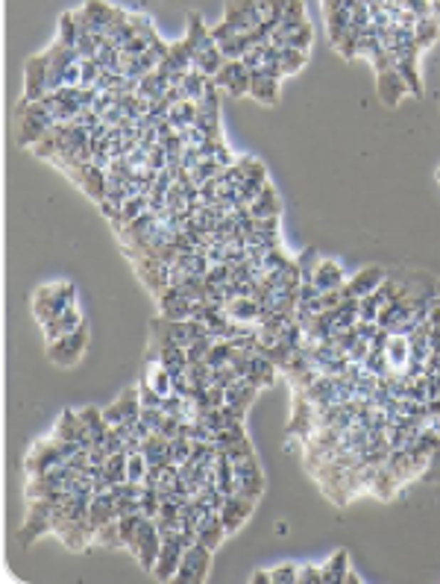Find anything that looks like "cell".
<instances>
[{"instance_id": "1", "label": "cell", "mask_w": 440, "mask_h": 584, "mask_svg": "<svg viewBox=\"0 0 440 584\" xmlns=\"http://www.w3.org/2000/svg\"><path fill=\"white\" fill-rule=\"evenodd\" d=\"M85 347H88V326L83 323L80 329L62 335L59 340H51V344H47V358H51V364H56V367H73V364L83 358Z\"/></svg>"}, {"instance_id": "2", "label": "cell", "mask_w": 440, "mask_h": 584, "mask_svg": "<svg viewBox=\"0 0 440 584\" xmlns=\"http://www.w3.org/2000/svg\"><path fill=\"white\" fill-rule=\"evenodd\" d=\"M162 543H164V541H162V531H159L156 520H153V517H144V523L138 526V534H135L130 552L138 558V564H141L144 570L153 573V567H156V561H159V552H162Z\"/></svg>"}, {"instance_id": "3", "label": "cell", "mask_w": 440, "mask_h": 584, "mask_svg": "<svg viewBox=\"0 0 440 584\" xmlns=\"http://www.w3.org/2000/svg\"><path fill=\"white\" fill-rule=\"evenodd\" d=\"M211 552H214V549L203 546L200 541H197V543H191V546L185 549V555H182V564H179L174 581H182V584H200V581L206 578V573H209Z\"/></svg>"}, {"instance_id": "4", "label": "cell", "mask_w": 440, "mask_h": 584, "mask_svg": "<svg viewBox=\"0 0 440 584\" xmlns=\"http://www.w3.org/2000/svg\"><path fill=\"white\" fill-rule=\"evenodd\" d=\"M47 77H51V59L47 53H36L27 59V71H23V100L36 103L47 94Z\"/></svg>"}, {"instance_id": "5", "label": "cell", "mask_w": 440, "mask_h": 584, "mask_svg": "<svg viewBox=\"0 0 440 584\" xmlns=\"http://www.w3.org/2000/svg\"><path fill=\"white\" fill-rule=\"evenodd\" d=\"M162 552H159V561L153 567V575L159 581H174L179 564H182V555H185V546L179 541V531H167L164 538H162Z\"/></svg>"}, {"instance_id": "6", "label": "cell", "mask_w": 440, "mask_h": 584, "mask_svg": "<svg viewBox=\"0 0 440 584\" xmlns=\"http://www.w3.org/2000/svg\"><path fill=\"white\" fill-rule=\"evenodd\" d=\"M264 491V473L258 467V458L250 455L235 464V491L232 494H241L247 499H258Z\"/></svg>"}, {"instance_id": "7", "label": "cell", "mask_w": 440, "mask_h": 584, "mask_svg": "<svg viewBox=\"0 0 440 584\" xmlns=\"http://www.w3.org/2000/svg\"><path fill=\"white\" fill-rule=\"evenodd\" d=\"M23 464H27L30 476H38V473H44V470H53V467L65 464V455H62L59 441L51 434L47 441L33 444V449H30V455H27V461H23Z\"/></svg>"}, {"instance_id": "8", "label": "cell", "mask_w": 440, "mask_h": 584, "mask_svg": "<svg viewBox=\"0 0 440 584\" xmlns=\"http://www.w3.org/2000/svg\"><path fill=\"white\" fill-rule=\"evenodd\" d=\"M51 434L56 437V441H77V444H83L85 449L94 447V437H91V432L85 429L80 411H62V417H59V423L53 426Z\"/></svg>"}, {"instance_id": "9", "label": "cell", "mask_w": 440, "mask_h": 584, "mask_svg": "<svg viewBox=\"0 0 440 584\" xmlns=\"http://www.w3.org/2000/svg\"><path fill=\"white\" fill-rule=\"evenodd\" d=\"M141 394H138V385L135 387H127L124 394H120L109 408H103V414L109 423H135L141 417Z\"/></svg>"}, {"instance_id": "10", "label": "cell", "mask_w": 440, "mask_h": 584, "mask_svg": "<svg viewBox=\"0 0 440 584\" xmlns=\"http://www.w3.org/2000/svg\"><path fill=\"white\" fill-rule=\"evenodd\" d=\"M253 508H256V499H247L241 494H226L224 508H220V520H224L226 531L235 534L243 523H247V517L253 514Z\"/></svg>"}, {"instance_id": "11", "label": "cell", "mask_w": 440, "mask_h": 584, "mask_svg": "<svg viewBox=\"0 0 440 584\" xmlns=\"http://www.w3.org/2000/svg\"><path fill=\"white\" fill-rule=\"evenodd\" d=\"M384 267H376V264H370V267H361V271L352 276V279H347V285L340 288L344 291V297H355V300H361V297H367V294H373V291L384 282Z\"/></svg>"}, {"instance_id": "12", "label": "cell", "mask_w": 440, "mask_h": 584, "mask_svg": "<svg viewBox=\"0 0 440 584\" xmlns=\"http://www.w3.org/2000/svg\"><path fill=\"white\" fill-rule=\"evenodd\" d=\"M85 320H83V311L77 308V303L68 306L65 311H59L56 318H51L47 323H41V332H44V340L51 344V340H59L62 335L73 332V329H80Z\"/></svg>"}, {"instance_id": "13", "label": "cell", "mask_w": 440, "mask_h": 584, "mask_svg": "<svg viewBox=\"0 0 440 584\" xmlns=\"http://www.w3.org/2000/svg\"><path fill=\"white\" fill-rule=\"evenodd\" d=\"M376 83H379V97H382V103L384 106H399L402 103V97L408 94V85L402 80V74L397 68H390V71H382V74H376Z\"/></svg>"}, {"instance_id": "14", "label": "cell", "mask_w": 440, "mask_h": 584, "mask_svg": "<svg viewBox=\"0 0 440 584\" xmlns=\"http://www.w3.org/2000/svg\"><path fill=\"white\" fill-rule=\"evenodd\" d=\"M250 97L253 100H258L261 106H276L279 103V94H282V80H271V77H264V71H250Z\"/></svg>"}, {"instance_id": "15", "label": "cell", "mask_w": 440, "mask_h": 584, "mask_svg": "<svg viewBox=\"0 0 440 584\" xmlns=\"http://www.w3.org/2000/svg\"><path fill=\"white\" fill-rule=\"evenodd\" d=\"M117 520V508H115V494L106 491V494H94L91 496V505H88V523L91 528H103L106 523ZM97 541V538H94Z\"/></svg>"}, {"instance_id": "16", "label": "cell", "mask_w": 440, "mask_h": 584, "mask_svg": "<svg viewBox=\"0 0 440 584\" xmlns=\"http://www.w3.org/2000/svg\"><path fill=\"white\" fill-rule=\"evenodd\" d=\"M311 282L320 288V291H337V288L347 285V273H344V267H340L335 259H320V264H317Z\"/></svg>"}, {"instance_id": "17", "label": "cell", "mask_w": 440, "mask_h": 584, "mask_svg": "<svg viewBox=\"0 0 440 584\" xmlns=\"http://www.w3.org/2000/svg\"><path fill=\"white\" fill-rule=\"evenodd\" d=\"M226 526H224V520H220V511H211V514H206L203 520H200V526H197V541L203 543V546H209V549H217L220 543H224V538H226Z\"/></svg>"}, {"instance_id": "18", "label": "cell", "mask_w": 440, "mask_h": 584, "mask_svg": "<svg viewBox=\"0 0 440 584\" xmlns=\"http://www.w3.org/2000/svg\"><path fill=\"white\" fill-rule=\"evenodd\" d=\"M384 355H387V361H390V370H394V373H405L408 361H411L408 335H394V332H390L387 344H384Z\"/></svg>"}, {"instance_id": "19", "label": "cell", "mask_w": 440, "mask_h": 584, "mask_svg": "<svg viewBox=\"0 0 440 584\" xmlns=\"http://www.w3.org/2000/svg\"><path fill=\"white\" fill-rule=\"evenodd\" d=\"M182 41L188 44V51H191V53H197L200 47H206V44H214V38H211V27L203 21L200 12H191V15H188V30H185V38H182Z\"/></svg>"}, {"instance_id": "20", "label": "cell", "mask_w": 440, "mask_h": 584, "mask_svg": "<svg viewBox=\"0 0 440 584\" xmlns=\"http://www.w3.org/2000/svg\"><path fill=\"white\" fill-rule=\"evenodd\" d=\"M250 214L256 217H273V214H282V200H279V194H276V188L267 182L264 185V191L258 194V197L250 203Z\"/></svg>"}, {"instance_id": "21", "label": "cell", "mask_w": 440, "mask_h": 584, "mask_svg": "<svg viewBox=\"0 0 440 584\" xmlns=\"http://www.w3.org/2000/svg\"><path fill=\"white\" fill-rule=\"evenodd\" d=\"M276 364L267 358V355H261V353H256L253 355V361H250V373H247V379L253 382V385H258V387H271L273 382H276Z\"/></svg>"}, {"instance_id": "22", "label": "cell", "mask_w": 440, "mask_h": 584, "mask_svg": "<svg viewBox=\"0 0 440 584\" xmlns=\"http://www.w3.org/2000/svg\"><path fill=\"white\" fill-rule=\"evenodd\" d=\"M224 53H220V47H217V41L214 44H206V47H200L197 53H194V68L200 71V74H206V77H214L220 68H224Z\"/></svg>"}, {"instance_id": "23", "label": "cell", "mask_w": 440, "mask_h": 584, "mask_svg": "<svg viewBox=\"0 0 440 584\" xmlns=\"http://www.w3.org/2000/svg\"><path fill=\"white\" fill-rule=\"evenodd\" d=\"M229 311V318L238 320V323H258V311L261 306L256 303V297H235L224 306Z\"/></svg>"}, {"instance_id": "24", "label": "cell", "mask_w": 440, "mask_h": 584, "mask_svg": "<svg viewBox=\"0 0 440 584\" xmlns=\"http://www.w3.org/2000/svg\"><path fill=\"white\" fill-rule=\"evenodd\" d=\"M350 552L347 549H337L329 561L323 564V584H344L347 573H350Z\"/></svg>"}, {"instance_id": "25", "label": "cell", "mask_w": 440, "mask_h": 584, "mask_svg": "<svg viewBox=\"0 0 440 584\" xmlns=\"http://www.w3.org/2000/svg\"><path fill=\"white\" fill-rule=\"evenodd\" d=\"M258 391H261V387L253 385L250 379H238L235 385L226 387V402H229V405H238V408H250L253 400L258 397Z\"/></svg>"}, {"instance_id": "26", "label": "cell", "mask_w": 440, "mask_h": 584, "mask_svg": "<svg viewBox=\"0 0 440 584\" xmlns=\"http://www.w3.org/2000/svg\"><path fill=\"white\" fill-rule=\"evenodd\" d=\"M159 314L164 320H188L194 314V300H188L185 294L174 300H159Z\"/></svg>"}, {"instance_id": "27", "label": "cell", "mask_w": 440, "mask_h": 584, "mask_svg": "<svg viewBox=\"0 0 440 584\" xmlns=\"http://www.w3.org/2000/svg\"><path fill=\"white\" fill-rule=\"evenodd\" d=\"M33 314L38 323H47L53 318V285H41L33 294Z\"/></svg>"}, {"instance_id": "28", "label": "cell", "mask_w": 440, "mask_h": 584, "mask_svg": "<svg viewBox=\"0 0 440 584\" xmlns=\"http://www.w3.org/2000/svg\"><path fill=\"white\" fill-rule=\"evenodd\" d=\"M209 80H211V77L200 74L197 68H191L188 74H185V80H182V91H185L188 100L200 103V100H203V94H206V88H209Z\"/></svg>"}, {"instance_id": "29", "label": "cell", "mask_w": 440, "mask_h": 584, "mask_svg": "<svg viewBox=\"0 0 440 584\" xmlns=\"http://www.w3.org/2000/svg\"><path fill=\"white\" fill-rule=\"evenodd\" d=\"M164 88H167V80L159 74V71H150V74H144V77H141L135 94H141V97H147V100H153V103H156V100H162Z\"/></svg>"}, {"instance_id": "30", "label": "cell", "mask_w": 440, "mask_h": 584, "mask_svg": "<svg viewBox=\"0 0 440 584\" xmlns=\"http://www.w3.org/2000/svg\"><path fill=\"white\" fill-rule=\"evenodd\" d=\"M414 36H417V44L423 47H431L437 38H440V18L437 15H429V18H420L417 27H414Z\"/></svg>"}, {"instance_id": "31", "label": "cell", "mask_w": 440, "mask_h": 584, "mask_svg": "<svg viewBox=\"0 0 440 584\" xmlns=\"http://www.w3.org/2000/svg\"><path fill=\"white\" fill-rule=\"evenodd\" d=\"M217 47H220V53H224V59H243V53H247L250 47H253V41H250L247 33H235L232 38L220 41Z\"/></svg>"}, {"instance_id": "32", "label": "cell", "mask_w": 440, "mask_h": 584, "mask_svg": "<svg viewBox=\"0 0 440 584\" xmlns=\"http://www.w3.org/2000/svg\"><path fill=\"white\" fill-rule=\"evenodd\" d=\"M144 379L150 382V385L156 387V391H159L162 397L174 394V376H170V370H167V367H162L159 361H153V364H150V373H147Z\"/></svg>"}, {"instance_id": "33", "label": "cell", "mask_w": 440, "mask_h": 584, "mask_svg": "<svg viewBox=\"0 0 440 584\" xmlns=\"http://www.w3.org/2000/svg\"><path fill=\"white\" fill-rule=\"evenodd\" d=\"M62 44L68 47H77V38H80V21L73 12H62L59 18V36H56Z\"/></svg>"}, {"instance_id": "34", "label": "cell", "mask_w": 440, "mask_h": 584, "mask_svg": "<svg viewBox=\"0 0 440 584\" xmlns=\"http://www.w3.org/2000/svg\"><path fill=\"white\" fill-rule=\"evenodd\" d=\"M282 71H285V77L290 74H300V71L305 68L308 62V53L305 51H297V47H282Z\"/></svg>"}, {"instance_id": "35", "label": "cell", "mask_w": 440, "mask_h": 584, "mask_svg": "<svg viewBox=\"0 0 440 584\" xmlns=\"http://www.w3.org/2000/svg\"><path fill=\"white\" fill-rule=\"evenodd\" d=\"M127 452H115L109 455L106 467H103V476L109 479V484H117V481H127Z\"/></svg>"}, {"instance_id": "36", "label": "cell", "mask_w": 440, "mask_h": 584, "mask_svg": "<svg viewBox=\"0 0 440 584\" xmlns=\"http://www.w3.org/2000/svg\"><path fill=\"white\" fill-rule=\"evenodd\" d=\"M147 473H150V461H147V455H144V452H132V455L127 458V479L144 484Z\"/></svg>"}, {"instance_id": "37", "label": "cell", "mask_w": 440, "mask_h": 584, "mask_svg": "<svg viewBox=\"0 0 440 584\" xmlns=\"http://www.w3.org/2000/svg\"><path fill=\"white\" fill-rule=\"evenodd\" d=\"M94 543H100L106 549H124V541H120V528H117V520L106 523L103 528H97V541Z\"/></svg>"}, {"instance_id": "38", "label": "cell", "mask_w": 440, "mask_h": 584, "mask_svg": "<svg viewBox=\"0 0 440 584\" xmlns=\"http://www.w3.org/2000/svg\"><path fill=\"white\" fill-rule=\"evenodd\" d=\"M311 41H314V30H311V24L305 21L303 27H297L293 33H288V38H285V47H297V51H305V53H308Z\"/></svg>"}, {"instance_id": "39", "label": "cell", "mask_w": 440, "mask_h": 584, "mask_svg": "<svg viewBox=\"0 0 440 584\" xmlns=\"http://www.w3.org/2000/svg\"><path fill=\"white\" fill-rule=\"evenodd\" d=\"M317 264H320V256H317L314 247H308V250H303V253L297 256V267H300V273H303V282H311Z\"/></svg>"}, {"instance_id": "40", "label": "cell", "mask_w": 440, "mask_h": 584, "mask_svg": "<svg viewBox=\"0 0 440 584\" xmlns=\"http://www.w3.org/2000/svg\"><path fill=\"white\" fill-rule=\"evenodd\" d=\"M300 567L297 564H279L271 570V584H297Z\"/></svg>"}, {"instance_id": "41", "label": "cell", "mask_w": 440, "mask_h": 584, "mask_svg": "<svg viewBox=\"0 0 440 584\" xmlns=\"http://www.w3.org/2000/svg\"><path fill=\"white\" fill-rule=\"evenodd\" d=\"M220 452H224V455L232 461V464H238V461L256 455V449H253V444H250V437H243V441H238V444H232V447H226V449H220Z\"/></svg>"}, {"instance_id": "42", "label": "cell", "mask_w": 440, "mask_h": 584, "mask_svg": "<svg viewBox=\"0 0 440 584\" xmlns=\"http://www.w3.org/2000/svg\"><path fill=\"white\" fill-rule=\"evenodd\" d=\"M138 394H141V405H144V408H162V400H164V397H162L147 379L138 382Z\"/></svg>"}, {"instance_id": "43", "label": "cell", "mask_w": 440, "mask_h": 584, "mask_svg": "<svg viewBox=\"0 0 440 584\" xmlns=\"http://www.w3.org/2000/svg\"><path fill=\"white\" fill-rule=\"evenodd\" d=\"M243 68L247 71H258V68H264V44H253L247 53H243Z\"/></svg>"}, {"instance_id": "44", "label": "cell", "mask_w": 440, "mask_h": 584, "mask_svg": "<svg viewBox=\"0 0 440 584\" xmlns=\"http://www.w3.org/2000/svg\"><path fill=\"white\" fill-rule=\"evenodd\" d=\"M297 584H323V567L303 564V567H300V575H297Z\"/></svg>"}, {"instance_id": "45", "label": "cell", "mask_w": 440, "mask_h": 584, "mask_svg": "<svg viewBox=\"0 0 440 584\" xmlns=\"http://www.w3.org/2000/svg\"><path fill=\"white\" fill-rule=\"evenodd\" d=\"M182 405H185V397H179L177 391H174V394H167V397L162 400V411H164V414H177V417H179Z\"/></svg>"}, {"instance_id": "46", "label": "cell", "mask_w": 440, "mask_h": 584, "mask_svg": "<svg viewBox=\"0 0 440 584\" xmlns=\"http://www.w3.org/2000/svg\"><path fill=\"white\" fill-rule=\"evenodd\" d=\"M141 420L150 426L153 432H159V426H162V420H164V411H162V408H141Z\"/></svg>"}, {"instance_id": "47", "label": "cell", "mask_w": 440, "mask_h": 584, "mask_svg": "<svg viewBox=\"0 0 440 584\" xmlns=\"http://www.w3.org/2000/svg\"><path fill=\"white\" fill-rule=\"evenodd\" d=\"M83 83V71H80V62H73L65 68V85H80Z\"/></svg>"}, {"instance_id": "48", "label": "cell", "mask_w": 440, "mask_h": 584, "mask_svg": "<svg viewBox=\"0 0 440 584\" xmlns=\"http://www.w3.org/2000/svg\"><path fill=\"white\" fill-rule=\"evenodd\" d=\"M271 581V570H258V573H253V584H267Z\"/></svg>"}, {"instance_id": "49", "label": "cell", "mask_w": 440, "mask_h": 584, "mask_svg": "<svg viewBox=\"0 0 440 584\" xmlns=\"http://www.w3.org/2000/svg\"><path fill=\"white\" fill-rule=\"evenodd\" d=\"M344 584H361V575H358V573H352V567H350V573H347Z\"/></svg>"}, {"instance_id": "50", "label": "cell", "mask_w": 440, "mask_h": 584, "mask_svg": "<svg viewBox=\"0 0 440 584\" xmlns=\"http://www.w3.org/2000/svg\"><path fill=\"white\" fill-rule=\"evenodd\" d=\"M434 177H437V182H440V167H437V174H434Z\"/></svg>"}]
</instances>
